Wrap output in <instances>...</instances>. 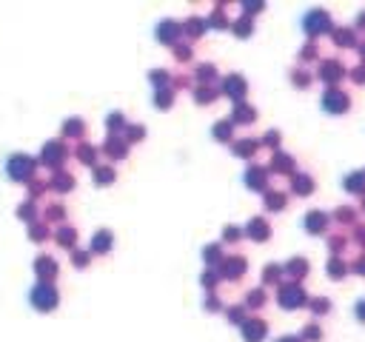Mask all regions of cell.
<instances>
[{
    "label": "cell",
    "mask_w": 365,
    "mask_h": 342,
    "mask_svg": "<svg viewBox=\"0 0 365 342\" xmlns=\"http://www.w3.org/2000/svg\"><path fill=\"white\" fill-rule=\"evenodd\" d=\"M365 185V171H357L351 174V180H345V188H363Z\"/></svg>",
    "instance_id": "5"
},
{
    "label": "cell",
    "mask_w": 365,
    "mask_h": 342,
    "mask_svg": "<svg viewBox=\"0 0 365 342\" xmlns=\"http://www.w3.org/2000/svg\"><path fill=\"white\" fill-rule=\"evenodd\" d=\"M308 228H311V231H319V226H322V223H325V214H319V211H314V214H308Z\"/></svg>",
    "instance_id": "6"
},
{
    "label": "cell",
    "mask_w": 365,
    "mask_h": 342,
    "mask_svg": "<svg viewBox=\"0 0 365 342\" xmlns=\"http://www.w3.org/2000/svg\"><path fill=\"white\" fill-rule=\"evenodd\" d=\"M262 334H265V325H262V322H248V325H245V337H248V340H260Z\"/></svg>",
    "instance_id": "4"
},
{
    "label": "cell",
    "mask_w": 365,
    "mask_h": 342,
    "mask_svg": "<svg viewBox=\"0 0 365 342\" xmlns=\"http://www.w3.org/2000/svg\"><path fill=\"white\" fill-rule=\"evenodd\" d=\"M294 188H297V191H311V180H308V177H297Z\"/></svg>",
    "instance_id": "9"
},
{
    "label": "cell",
    "mask_w": 365,
    "mask_h": 342,
    "mask_svg": "<svg viewBox=\"0 0 365 342\" xmlns=\"http://www.w3.org/2000/svg\"><path fill=\"white\" fill-rule=\"evenodd\" d=\"M360 26H365V11H360Z\"/></svg>",
    "instance_id": "13"
},
{
    "label": "cell",
    "mask_w": 365,
    "mask_h": 342,
    "mask_svg": "<svg viewBox=\"0 0 365 342\" xmlns=\"http://www.w3.org/2000/svg\"><path fill=\"white\" fill-rule=\"evenodd\" d=\"M337 40H340V43H351L354 34L348 32V29H340V32H337Z\"/></svg>",
    "instance_id": "10"
},
{
    "label": "cell",
    "mask_w": 365,
    "mask_h": 342,
    "mask_svg": "<svg viewBox=\"0 0 365 342\" xmlns=\"http://www.w3.org/2000/svg\"><path fill=\"white\" fill-rule=\"evenodd\" d=\"M226 89H228V94H240V91H243V80H240V77H228L226 80Z\"/></svg>",
    "instance_id": "8"
},
{
    "label": "cell",
    "mask_w": 365,
    "mask_h": 342,
    "mask_svg": "<svg viewBox=\"0 0 365 342\" xmlns=\"http://www.w3.org/2000/svg\"><path fill=\"white\" fill-rule=\"evenodd\" d=\"M357 268H360V271H365V260H360V262H357Z\"/></svg>",
    "instance_id": "12"
},
{
    "label": "cell",
    "mask_w": 365,
    "mask_h": 342,
    "mask_svg": "<svg viewBox=\"0 0 365 342\" xmlns=\"http://www.w3.org/2000/svg\"><path fill=\"white\" fill-rule=\"evenodd\" d=\"M280 342H297V340H291V337H285V340H280Z\"/></svg>",
    "instance_id": "14"
},
{
    "label": "cell",
    "mask_w": 365,
    "mask_h": 342,
    "mask_svg": "<svg viewBox=\"0 0 365 342\" xmlns=\"http://www.w3.org/2000/svg\"><path fill=\"white\" fill-rule=\"evenodd\" d=\"M322 77H342V66L337 60H328V63L322 66Z\"/></svg>",
    "instance_id": "3"
},
{
    "label": "cell",
    "mask_w": 365,
    "mask_h": 342,
    "mask_svg": "<svg viewBox=\"0 0 365 342\" xmlns=\"http://www.w3.org/2000/svg\"><path fill=\"white\" fill-rule=\"evenodd\" d=\"M251 234H254V237H265V234H268V226H265L262 220H251Z\"/></svg>",
    "instance_id": "7"
},
{
    "label": "cell",
    "mask_w": 365,
    "mask_h": 342,
    "mask_svg": "<svg viewBox=\"0 0 365 342\" xmlns=\"http://www.w3.org/2000/svg\"><path fill=\"white\" fill-rule=\"evenodd\" d=\"M322 103L328 106L331 112H340V109H345V106H348V97H345V94H342L340 89H331L328 94L322 97Z\"/></svg>",
    "instance_id": "1"
},
{
    "label": "cell",
    "mask_w": 365,
    "mask_h": 342,
    "mask_svg": "<svg viewBox=\"0 0 365 342\" xmlns=\"http://www.w3.org/2000/svg\"><path fill=\"white\" fill-rule=\"evenodd\" d=\"M357 317L365 322V299H360V302H357Z\"/></svg>",
    "instance_id": "11"
},
{
    "label": "cell",
    "mask_w": 365,
    "mask_h": 342,
    "mask_svg": "<svg viewBox=\"0 0 365 342\" xmlns=\"http://www.w3.org/2000/svg\"><path fill=\"white\" fill-rule=\"evenodd\" d=\"M305 299V294L300 288H283V305H300Z\"/></svg>",
    "instance_id": "2"
}]
</instances>
